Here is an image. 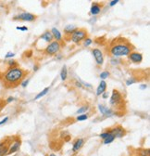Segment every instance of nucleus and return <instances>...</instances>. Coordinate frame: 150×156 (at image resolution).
Listing matches in <instances>:
<instances>
[{
  "label": "nucleus",
  "mask_w": 150,
  "mask_h": 156,
  "mask_svg": "<svg viewBox=\"0 0 150 156\" xmlns=\"http://www.w3.org/2000/svg\"><path fill=\"white\" fill-rule=\"evenodd\" d=\"M27 73H28L26 71L18 67V66L9 68L3 77L4 86L8 88L17 87L19 84L23 81V78L25 77Z\"/></svg>",
  "instance_id": "1"
},
{
  "label": "nucleus",
  "mask_w": 150,
  "mask_h": 156,
  "mask_svg": "<svg viewBox=\"0 0 150 156\" xmlns=\"http://www.w3.org/2000/svg\"><path fill=\"white\" fill-rule=\"evenodd\" d=\"M133 46L125 39H115L110 46L109 52L115 58L117 57L128 56L131 52H133Z\"/></svg>",
  "instance_id": "2"
},
{
  "label": "nucleus",
  "mask_w": 150,
  "mask_h": 156,
  "mask_svg": "<svg viewBox=\"0 0 150 156\" xmlns=\"http://www.w3.org/2000/svg\"><path fill=\"white\" fill-rule=\"evenodd\" d=\"M109 103H110V105L112 107L118 108V109H120V107H121V106L123 105L124 100H123L122 95H121V94L120 93V91L116 90V89H114V90L112 91Z\"/></svg>",
  "instance_id": "3"
},
{
  "label": "nucleus",
  "mask_w": 150,
  "mask_h": 156,
  "mask_svg": "<svg viewBox=\"0 0 150 156\" xmlns=\"http://www.w3.org/2000/svg\"><path fill=\"white\" fill-rule=\"evenodd\" d=\"M87 38V31L83 28H78L73 34L71 35V40L75 44H80L83 40Z\"/></svg>",
  "instance_id": "4"
},
{
  "label": "nucleus",
  "mask_w": 150,
  "mask_h": 156,
  "mask_svg": "<svg viewBox=\"0 0 150 156\" xmlns=\"http://www.w3.org/2000/svg\"><path fill=\"white\" fill-rule=\"evenodd\" d=\"M60 48H61V45H60L59 42H58V41H52L45 48V53L46 55H49V56L55 55V54H57L58 52L60 50Z\"/></svg>",
  "instance_id": "5"
},
{
  "label": "nucleus",
  "mask_w": 150,
  "mask_h": 156,
  "mask_svg": "<svg viewBox=\"0 0 150 156\" xmlns=\"http://www.w3.org/2000/svg\"><path fill=\"white\" fill-rule=\"evenodd\" d=\"M14 19H15V20L24 21H34L36 20V15L29 13V12H22L21 14H19L18 16L14 17Z\"/></svg>",
  "instance_id": "6"
},
{
  "label": "nucleus",
  "mask_w": 150,
  "mask_h": 156,
  "mask_svg": "<svg viewBox=\"0 0 150 156\" xmlns=\"http://www.w3.org/2000/svg\"><path fill=\"white\" fill-rule=\"evenodd\" d=\"M92 54L96 60V64L103 65V63H104V55H103V52L98 49H94L92 50Z\"/></svg>",
  "instance_id": "7"
},
{
  "label": "nucleus",
  "mask_w": 150,
  "mask_h": 156,
  "mask_svg": "<svg viewBox=\"0 0 150 156\" xmlns=\"http://www.w3.org/2000/svg\"><path fill=\"white\" fill-rule=\"evenodd\" d=\"M21 139H15L9 145V148H8V154H12L14 153H16L19 150L21 147Z\"/></svg>",
  "instance_id": "8"
},
{
  "label": "nucleus",
  "mask_w": 150,
  "mask_h": 156,
  "mask_svg": "<svg viewBox=\"0 0 150 156\" xmlns=\"http://www.w3.org/2000/svg\"><path fill=\"white\" fill-rule=\"evenodd\" d=\"M11 141L10 139H7L3 140L1 143H0V156H6L8 155V148L9 145H10Z\"/></svg>",
  "instance_id": "9"
},
{
  "label": "nucleus",
  "mask_w": 150,
  "mask_h": 156,
  "mask_svg": "<svg viewBox=\"0 0 150 156\" xmlns=\"http://www.w3.org/2000/svg\"><path fill=\"white\" fill-rule=\"evenodd\" d=\"M128 59L133 63L139 64L142 62L143 60V55L141 53H138V52H131L128 55Z\"/></svg>",
  "instance_id": "10"
},
{
  "label": "nucleus",
  "mask_w": 150,
  "mask_h": 156,
  "mask_svg": "<svg viewBox=\"0 0 150 156\" xmlns=\"http://www.w3.org/2000/svg\"><path fill=\"white\" fill-rule=\"evenodd\" d=\"M109 130L111 133L114 135L115 138H122V137L125 136V134H126L125 129L123 127H121L120 125H117L114 127V128H111Z\"/></svg>",
  "instance_id": "11"
},
{
  "label": "nucleus",
  "mask_w": 150,
  "mask_h": 156,
  "mask_svg": "<svg viewBox=\"0 0 150 156\" xmlns=\"http://www.w3.org/2000/svg\"><path fill=\"white\" fill-rule=\"evenodd\" d=\"M98 110H99L102 114L105 116H111L113 114V111H112L110 108H107L104 105H102V104H98Z\"/></svg>",
  "instance_id": "12"
},
{
  "label": "nucleus",
  "mask_w": 150,
  "mask_h": 156,
  "mask_svg": "<svg viewBox=\"0 0 150 156\" xmlns=\"http://www.w3.org/2000/svg\"><path fill=\"white\" fill-rule=\"evenodd\" d=\"M83 144H84V139H76V141H75L73 146H72V152L73 153L79 152V150L82 149Z\"/></svg>",
  "instance_id": "13"
},
{
  "label": "nucleus",
  "mask_w": 150,
  "mask_h": 156,
  "mask_svg": "<svg viewBox=\"0 0 150 156\" xmlns=\"http://www.w3.org/2000/svg\"><path fill=\"white\" fill-rule=\"evenodd\" d=\"M106 89H107V83L104 80H102V81L99 83V86L97 87V89H96V96H101L103 93L106 92Z\"/></svg>",
  "instance_id": "14"
},
{
  "label": "nucleus",
  "mask_w": 150,
  "mask_h": 156,
  "mask_svg": "<svg viewBox=\"0 0 150 156\" xmlns=\"http://www.w3.org/2000/svg\"><path fill=\"white\" fill-rule=\"evenodd\" d=\"M50 32H51V34H52L53 38L55 39V41L59 42V41L62 40V35H61V33H60L59 30H58L57 28H55V27L52 28Z\"/></svg>",
  "instance_id": "15"
},
{
  "label": "nucleus",
  "mask_w": 150,
  "mask_h": 156,
  "mask_svg": "<svg viewBox=\"0 0 150 156\" xmlns=\"http://www.w3.org/2000/svg\"><path fill=\"white\" fill-rule=\"evenodd\" d=\"M101 8H102V6H101L100 4H98V3H93L92 7H91V9H90L91 14H92V15H95V16L97 15V14L100 13Z\"/></svg>",
  "instance_id": "16"
},
{
  "label": "nucleus",
  "mask_w": 150,
  "mask_h": 156,
  "mask_svg": "<svg viewBox=\"0 0 150 156\" xmlns=\"http://www.w3.org/2000/svg\"><path fill=\"white\" fill-rule=\"evenodd\" d=\"M40 38L45 40V42H47V43H51V42H52L53 39H54L52 34H51V32H49V31H45L44 34L40 36Z\"/></svg>",
  "instance_id": "17"
},
{
  "label": "nucleus",
  "mask_w": 150,
  "mask_h": 156,
  "mask_svg": "<svg viewBox=\"0 0 150 156\" xmlns=\"http://www.w3.org/2000/svg\"><path fill=\"white\" fill-rule=\"evenodd\" d=\"M77 29H78V28L76 26H74V25H67L66 27L64 28V32L66 33V35H72Z\"/></svg>",
  "instance_id": "18"
},
{
  "label": "nucleus",
  "mask_w": 150,
  "mask_h": 156,
  "mask_svg": "<svg viewBox=\"0 0 150 156\" xmlns=\"http://www.w3.org/2000/svg\"><path fill=\"white\" fill-rule=\"evenodd\" d=\"M68 77V70H67V66L64 65L62 69H61V72H60V78H61L62 81H65Z\"/></svg>",
  "instance_id": "19"
},
{
  "label": "nucleus",
  "mask_w": 150,
  "mask_h": 156,
  "mask_svg": "<svg viewBox=\"0 0 150 156\" xmlns=\"http://www.w3.org/2000/svg\"><path fill=\"white\" fill-rule=\"evenodd\" d=\"M48 91H49V87H45L44 90H42L40 93H38L37 95L35 96V98H34V100L35 101H37V100H39V98H43L44 96H45L46 94L48 93Z\"/></svg>",
  "instance_id": "20"
},
{
  "label": "nucleus",
  "mask_w": 150,
  "mask_h": 156,
  "mask_svg": "<svg viewBox=\"0 0 150 156\" xmlns=\"http://www.w3.org/2000/svg\"><path fill=\"white\" fill-rule=\"evenodd\" d=\"M115 139H116V138L114 137V135L112 134V133H110V134L104 139V144H109V143H111V142H113Z\"/></svg>",
  "instance_id": "21"
},
{
  "label": "nucleus",
  "mask_w": 150,
  "mask_h": 156,
  "mask_svg": "<svg viewBox=\"0 0 150 156\" xmlns=\"http://www.w3.org/2000/svg\"><path fill=\"white\" fill-rule=\"evenodd\" d=\"M88 106H83V107H81V108H79L78 110H77V112H76V113H78V114H83V113H84L85 112H87L88 111Z\"/></svg>",
  "instance_id": "22"
},
{
  "label": "nucleus",
  "mask_w": 150,
  "mask_h": 156,
  "mask_svg": "<svg viewBox=\"0 0 150 156\" xmlns=\"http://www.w3.org/2000/svg\"><path fill=\"white\" fill-rule=\"evenodd\" d=\"M110 75V73L107 72V71H104V72H102L100 74H99V77L102 79V80H105L107 78H109V76Z\"/></svg>",
  "instance_id": "23"
},
{
  "label": "nucleus",
  "mask_w": 150,
  "mask_h": 156,
  "mask_svg": "<svg viewBox=\"0 0 150 156\" xmlns=\"http://www.w3.org/2000/svg\"><path fill=\"white\" fill-rule=\"evenodd\" d=\"M77 121H85L88 119V114H86V113H83V114H80L77 116Z\"/></svg>",
  "instance_id": "24"
},
{
  "label": "nucleus",
  "mask_w": 150,
  "mask_h": 156,
  "mask_svg": "<svg viewBox=\"0 0 150 156\" xmlns=\"http://www.w3.org/2000/svg\"><path fill=\"white\" fill-rule=\"evenodd\" d=\"M136 82H137L136 79H134L133 77H131L126 80V86H132L133 84H135Z\"/></svg>",
  "instance_id": "25"
},
{
  "label": "nucleus",
  "mask_w": 150,
  "mask_h": 156,
  "mask_svg": "<svg viewBox=\"0 0 150 156\" xmlns=\"http://www.w3.org/2000/svg\"><path fill=\"white\" fill-rule=\"evenodd\" d=\"M149 150L148 149H143L140 150V156H149Z\"/></svg>",
  "instance_id": "26"
},
{
  "label": "nucleus",
  "mask_w": 150,
  "mask_h": 156,
  "mask_svg": "<svg viewBox=\"0 0 150 156\" xmlns=\"http://www.w3.org/2000/svg\"><path fill=\"white\" fill-rule=\"evenodd\" d=\"M111 133V132H110V130L109 131H106V132H103V133H101L100 135H99V137H100V138L101 139H105L106 138H107V136H109V134Z\"/></svg>",
  "instance_id": "27"
},
{
  "label": "nucleus",
  "mask_w": 150,
  "mask_h": 156,
  "mask_svg": "<svg viewBox=\"0 0 150 156\" xmlns=\"http://www.w3.org/2000/svg\"><path fill=\"white\" fill-rule=\"evenodd\" d=\"M92 43H93V40L91 38H85V39H84L83 45H84V46H89Z\"/></svg>",
  "instance_id": "28"
},
{
  "label": "nucleus",
  "mask_w": 150,
  "mask_h": 156,
  "mask_svg": "<svg viewBox=\"0 0 150 156\" xmlns=\"http://www.w3.org/2000/svg\"><path fill=\"white\" fill-rule=\"evenodd\" d=\"M8 66H9V68H12V67H16V65H17V62H16V61L15 60H9L8 61Z\"/></svg>",
  "instance_id": "29"
},
{
  "label": "nucleus",
  "mask_w": 150,
  "mask_h": 156,
  "mask_svg": "<svg viewBox=\"0 0 150 156\" xmlns=\"http://www.w3.org/2000/svg\"><path fill=\"white\" fill-rule=\"evenodd\" d=\"M29 82H30V79H25L24 81H22V82L21 83V87H26L28 86V84H29Z\"/></svg>",
  "instance_id": "30"
},
{
  "label": "nucleus",
  "mask_w": 150,
  "mask_h": 156,
  "mask_svg": "<svg viewBox=\"0 0 150 156\" xmlns=\"http://www.w3.org/2000/svg\"><path fill=\"white\" fill-rule=\"evenodd\" d=\"M6 104H7L6 101H5V100H0V111H1L5 106H6Z\"/></svg>",
  "instance_id": "31"
},
{
  "label": "nucleus",
  "mask_w": 150,
  "mask_h": 156,
  "mask_svg": "<svg viewBox=\"0 0 150 156\" xmlns=\"http://www.w3.org/2000/svg\"><path fill=\"white\" fill-rule=\"evenodd\" d=\"M15 56V53H13V52H8L5 56V58L6 59H8V58H13V57Z\"/></svg>",
  "instance_id": "32"
},
{
  "label": "nucleus",
  "mask_w": 150,
  "mask_h": 156,
  "mask_svg": "<svg viewBox=\"0 0 150 156\" xmlns=\"http://www.w3.org/2000/svg\"><path fill=\"white\" fill-rule=\"evenodd\" d=\"M17 30H20V31H22V32H26L28 31V27L27 26H22V27H16Z\"/></svg>",
  "instance_id": "33"
},
{
  "label": "nucleus",
  "mask_w": 150,
  "mask_h": 156,
  "mask_svg": "<svg viewBox=\"0 0 150 156\" xmlns=\"http://www.w3.org/2000/svg\"><path fill=\"white\" fill-rule=\"evenodd\" d=\"M118 3H119V0H113V1H110L109 4L110 7H113V6H115L116 4H118Z\"/></svg>",
  "instance_id": "34"
},
{
  "label": "nucleus",
  "mask_w": 150,
  "mask_h": 156,
  "mask_svg": "<svg viewBox=\"0 0 150 156\" xmlns=\"http://www.w3.org/2000/svg\"><path fill=\"white\" fill-rule=\"evenodd\" d=\"M8 121V117H5L2 121H0V125H3L4 124H6Z\"/></svg>",
  "instance_id": "35"
},
{
  "label": "nucleus",
  "mask_w": 150,
  "mask_h": 156,
  "mask_svg": "<svg viewBox=\"0 0 150 156\" xmlns=\"http://www.w3.org/2000/svg\"><path fill=\"white\" fill-rule=\"evenodd\" d=\"M101 96H102L103 98H109V92H104Z\"/></svg>",
  "instance_id": "36"
},
{
  "label": "nucleus",
  "mask_w": 150,
  "mask_h": 156,
  "mask_svg": "<svg viewBox=\"0 0 150 156\" xmlns=\"http://www.w3.org/2000/svg\"><path fill=\"white\" fill-rule=\"evenodd\" d=\"M14 100H15V98H14L13 97H9V98H8L7 100H6V102L7 103H9V102H12Z\"/></svg>",
  "instance_id": "37"
},
{
  "label": "nucleus",
  "mask_w": 150,
  "mask_h": 156,
  "mask_svg": "<svg viewBox=\"0 0 150 156\" xmlns=\"http://www.w3.org/2000/svg\"><path fill=\"white\" fill-rule=\"evenodd\" d=\"M147 85H141V86H140V89H142V90H144V89H147Z\"/></svg>",
  "instance_id": "38"
},
{
  "label": "nucleus",
  "mask_w": 150,
  "mask_h": 156,
  "mask_svg": "<svg viewBox=\"0 0 150 156\" xmlns=\"http://www.w3.org/2000/svg\"><path fill=\"white\" fill-rule=\"evenodd\" d=\"M118 62H119L118 60H116V59H112L111 60V63L112 64H118Z\"/></svg>",
  "instance_id": "39"
},
{
  "label": "nucleus",
  "mask_w": 150,
  "mask_h": 156,
  "mask_svg": "<svg viewBox=\"0 0 150 156\" xmlns=\"http://www.w3.org/2000/svg\"><path fill=\"white\" fill-rule=\"evenodd\" d=\"M76 86H77L78 87H82V84L79 83V82H76Z\"/></svg>",
  "instance_id": "40"
},
{
  "label": "nucleus",
  "mask_w": 150,
  "mask_h": 156,
  "mask_svg": "<svg viewBox=\"0 0 150 156\" xmlns=\"http://www.w3.org/2000/svg\"><path fill=\"white\" fill-rule=\"evenodd\" d=\"M38 66H37V65H35V66H34V72H35V71H37V70H38Z\"/></svg>",
  "instance_id": "41"
},
{
  "label": "nucleus",
  "mask_w": 150,
  "mask_h": 156,
  "mask_svg": "<svg viewBox=\"0 0 150 156\" xmlns=\"http://www.w3.org/2000/svg\"><path fill=\"white\" fill-rule=\"evenodd\" d=\"M49 156H56V155L54 153H51V154H49Z\"/></svg>",
  "instance_id": "42"
}]
</instances>
